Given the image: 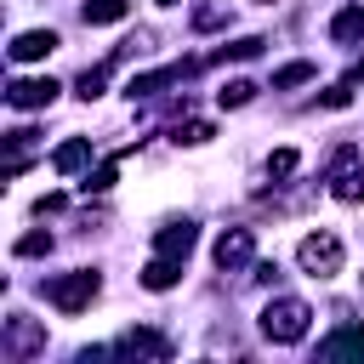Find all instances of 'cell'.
<instances>
[{"mask_svg": "<svg viewBox=\"0 0 364 364\" xmlns=\"http://www.w3.org/2000/svg\"><path fill=\"white\" fill-rule=\"evenodd\" d=\"M307 324H313V307H307L301 296H273V301L262 307V336H267L273 347H296V341L307 336Z\"/></svg>", "mask_w": 364, "mask_h": 364, "instance_id": "cell-1", "label": "cell"}, {"mask_svg": "<svg viewBox=\"0 0 364 364\" xmlns=\"http://www.w3.org/2000/svg\"><path fill=\"white\" fill-rule=\"evenodd\" d=\"M296 262H301L307 279H336L341 262H347V245H341L330 228H318V233H307V239L296 245Z\"/></svg>", "mask_w": 364, "mask_h": 364, "instance_id": "cell-2", "label": "cell"}, {"mask_svg": "<svg viewBox=\"0 0 364 364\" xmlns=\"http://www.w3.org/2000/svg\"><path fill=\"white\" fill-rule=\"evenodd\" d=\"M97 290H102L97 267H74V273H57V279L46 284V301H51L57 313H85V307L97 301Z\"/></svg>", "mask_w": 364, "mask_h": 364, "instance_id": "cell-3", "label": "cell"}, {"mask_svg": "<svg viewBox=\"0 0 364 364\" xmlns=\"http://www.w3.org/2000/svg\"><path fill=\"white\" fill-rule=\"evenodd\" d=\"M330 193H336L341 205H364V154H358L353 142H341V148L330 154Z\"/></svg>", "mask_w": 364, "mask_h": 364, "instance_id": "cell-4", "label": "cell"}, {"mask_svg": "<svg viewBox=\"0 0 364 364\" xmlns=\"http://www.w3.org/2000/svg\"><path fill=\"white\" fill-rule=\"evenodd\" d=\"M0 353H6L11 364H23V358H34V353H46V330H40L34 318H23V313H11V318L0 324Z\"/></svg>", "mask_w": 364, "mask_h": 364, "instance_id": "cell-5", "label": "cell"}, {"mask_svg": "<svg viewBox=\"0 0 364 364\" xmlns=\"http://www.w3.org/2000/svg\"><path fill=\"white\" fill-rule=\"evenodd\" d=\"M108 358H154V364H165V358H171V341H165L159 330H125V336L108 347Z\"/></svg>", "mask_w": 364, "mask_h": 364, "instance_id": "cell-6", "label": "cell"}, {"mask_svg": "<svg viewBox=\"0 0 364 364\" xmlns=\"http://www.w3.org/2000/svg\"><path fill=\"white\" fill-rule=\"evenodd\" d=\"M210 256H216L222 273H233V267H245V262L256 256V233H250V228H222V239H216Z\"/></svg>", "mask_w": 364, "mask_h": 364, "instance_id": "cell-7", "label": "cell"}, {"mask_svg": "<svg viewBox=\"0 0 364 364\" xmlns=\"http://www.w3.org/2000/svg\"><path fill=\"white\" fill-rule=\"evenodd\" d=\"M318 358H324V364H341V358H364V324H336V330L318 341Z\"/></svg>", "mask_w": 364, "mask_h": 364, "instance_id": "cell-8", "label": "cell"}, {"mask_svg": "<svg viewBox=\"0 0 364 364\" xmlns=\"http://www.w3.org/2000/svg\"><path fill=\"white\" fill-rule=\"evenodd\" d=\"M57 91H63V85L46 80V74H40V80H11V85H6V102H11V108H51Z\"/></svg>", "mask_w": 364, "mask_h": 364, "instance_id": "cell-9", "label": "cell"}, {"mask_svg": "<svg viewBox=\"0 0 364 364\" xmlns=\"http://www.w3.org/2000/svg\"><path fill=\"white\" fill-rule=\"evenodd\" d=\"M57 46H63V40H57L51 28H23V34H17L6 51H11V63H40V57H51Z\"/></svg>", "mask_w": 364, "mask_h": 364, "instance_id": "cell-10", "label": "cell"}, {"mask_svg": "<svg viewBox=\"0 0 364 364\" xmlns=\"http://www.w3.org/2000/svg\"><path fill=\"white\" fill-rule=\"evenodd\" d=\"M193 245H199V228H193V222H165V228L154 233V250H159V256H176V262H188Z\"/></svg>", "mask_w": 364, "mask_h": 364, "instance_id": "cell-11", "label": "cell"}, {"mask_svg": "<svg viewBox=\"0 0 364 364\" xmlns=\"http://www.w3.org/2000/svg\"><path fill=\"white\" fill-rule=\"evenodd\" d=\"M188 74V63H171V68H148V74H131V85H125V97L136 102V97H154V91H165V85H176Z\"/></svg>", "mask_w": 364, "mask_h": 364, "instance_id": "cell-12", "label": "cell"}, {"mask_svg": "<svg viewBox=\"0 0 364 364\" xmlns=\"http://www.w3.org/2000/svg\"><path fill=\"white\" fill-rule=\"evenodd\" d=\"M51 165H57L63 176H74V171H85V165H91V142H85V136H68V142H63V148L51 154Z\"/></svg>", "mask_w": 364, "mask_h": 364, "instance_id": "cell-13", "label": "cell"}, {"mask_svg": "<svg viewBox=\"0 0 364 364\" xmlns=\"http://www.w3.org/2000/svg\"><path fill=\"white\" fill-rule=\"evenodd\" d=\"M182 279V262L176 256H154L148 267H142V290H171Z\"/></svg>", "mask_w": 364, "mask_h": 364, "instance_id": "cell-14", "label": "cell"}, {"mask_svg": "<svg viewBox=\"0 0 364 364\" xmlns=\"http://www.w3.org/2000/svg\"><path fill=\"white\" fill-rule=\"evenodd\" d=\"M330 40H341V46L364 40V6H341V11L330 17Z\"/></svg>", "mask_w": 364, "mask_h": 364, "instance_id": "cell-15", "label": "cell"}, {"mask_svg": "<svg viewBox=\"0 0 364 364\" xmlns=\"http://www.w3.org/2000/svg\"><path fill=\"white\" fill-rule=\"evenodd\" d=\"M125 11H131V0H85V11H80V17H85L91 28H108V23H119Z\"/></svg>", "mask_w": 364, "mask_h": 364, "instance_id": "cell-16", "label": "cell"}, {"mask_svg": "<svg viewBox=\"0 0 364 364\" xmlns=\"http://www.w3.org/2000/svg\"><path fill=\"white\" fill-rule=\"evenodd\" d=\"M210 136H216V125H210V119H188V125H176V131H171V142H176V148H199V142H210Z\"/></svg>", "mask_w": 364, "mask_h": 364, "instance_id": "cell-17", "label": "cell"}, {"mask_svg": "<svg viewBox=\"0 0 364 364\" xmlns=\"http://www.w3.org/2000/svg\"><path fill=\"white\" fill-rule=\"evenodd\" d=\"M250 97H256V80H228V85L216 91V102H222V108H245Z\"/></svg>", "mask_w": 364, "mask_h": 364, "instance_id": "cell-18", "label": "cell"}, {"mask_svg": "<svg viewBox=\"0 0 364 364\" xmlns=\"http://www.w3.org/2000/svg\"><path fill=\"white\" fill-rule=\"evenodd\" d=\"M307 80H313V63H284L273 74V91H290V85H307Z\"/></svg>", "mask_w": 364, "mask_h": 364, "instance_id": "cell-19", "label": "cell"}, {"mask_svg": "<svg viewBox=\"0 0 364 364\" xmlns=\"http://www.w3.org/2000/svg\"><path fill=\"white\" fill-rule=\"evenodd\" d=\"M114 176H119V159H102V165H97L80 188H85V193H108V188H114Z\"/></svg>", "mask_w": 364, "mask_h": 364, "instance_id": "cell-20", "label": "cell"}, {"mask_svg": "<svg viewBox=\"0 0 364 364\" xmlns=\"http://www.w3.org/2000/svg\"><path fill=\"white\" fill-rule=\"evenodd\" d=\"M102 85H108V63H102V68H85V74L74 80V91H80L85 102H91V97H102Z\"/></svg>", "mask_w": 364, "mask_h": 364, "instance_id": "cell-21", "label": "cell"}, {"mask_svg": "<svg viewBox=\"0 0 364 364\" xmlns=\"http://www.w3.org/2000/svg\"><path fill=\"white\" fill-rule=\"evenodd\" d=\"M296 165H301L296 148H273V154H267V176H296Z\"/></svg>", "mask_w": 364, "mask_h": 364, "instance_id": "cell-22", "label": "cell"}, {"mask_svg": "<svg viewBox=\"0 0 364 364\" xmlns=\"http://www.w3.org/2000/svg\"><path fill=\"white\" fill-rule=\"evenodd\" d=\"M262 34H245V40H233V46H222V57H239V63H250V57H262Z\"/></svg>", "mask_w": 364, "mask_h": 364, "instance_id": "cell-23", "label": "cell"}, {"mask_svg": "<svg viewBox=\"0 0 364 364\" xmlns=\"http://www.w3.org/2000/svg\"><path fill=\"white\" fill-rule=\"evenodd\" d=\"M11 250H17V256H46V250H51V233H46V228H34V233H23Z\"/></svg>", "mask_w": 364, "mask_h": 364, "instance_id": "cell-24", "label": "cell"}, {"mask_svg": "<svg viewBox=\"0 0 364 364\" xmlns=\"http://www.w3.org/2000/svg\"><path fill=\"white\" fill-rule=\"evenodd\" d=\"M228 17H233L228 6H199V11H193V28H222Z\"/></svg>", "mask_w": 364, "mask_h": 364, "instance_id": "cell-25", "label": "cell"}, {"mask_svg": "<svg viewBox=\"0 0 364 364\" xmlns=\"http://www.w3.org/2000/svg\"><path fill=\"white\" fill-rule=\"evenodd\" d=\"M318 102H324V108H347V102H353V85H347V80H336V85H330Z\"/></svg>", "mask_w": 364, "mask_h": 364, "instance_id": "cell-26", "label": "cell"}, {"mask_svg": "<svg viewBox=\"0 0 364 364\" xmlns=\"http://www.w3.org/2000/svg\"><path fill=\"white\" fill-rule=\"evenodd\" d=\"M51 210H63V193H46V199L34 205V216H51Z\"/></svg>", "mask_w": 364, "mask_h": 364, "instance_id": "cell-27", "label": "cell"}, {"mask_svg": "<svg viewBox=\"0 0 364 364\" xmlns=\"http://www.w3.org/2000/svg\"><path fill=\"white\" fill-rule=\"evenodd\" d=\"M347 85H364V63H353V74H347Z\"/></svg>", "mask_w": 364, "mask_h": 364, "instance_id": "cell-28", "label": "cell"}, {"mask_svg": "<svg viewBox=\"0 0 364 364\" xmlns=\"http://www.w3.org/2000/svg\"><path fill=\"white\" fill-rule=\"evenodd\" d=\"M159 6H182V0H159Z\"/></svg>", "mask_w": 364, "mask_h": 364, "instance_id": "cell-29", "label": "cell"}, {"mask_svg": "<svg viewBox=\"0 0 364 364\" xmlns=\"http://www.w3.org/2000/svg\"><path fill=\"white\" fill-rule=\"evenodd\" d=\"M358 284H364V273H358Z\"/></svg>", "mask_w": 364, "mask_h": 364, "instance_id": "cell-30", "label": "cell"}]
</instances>
